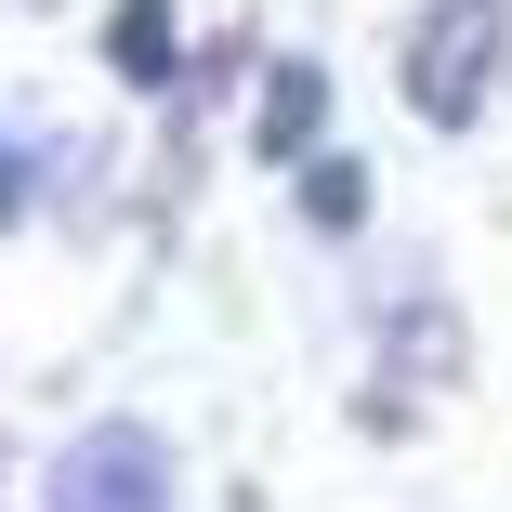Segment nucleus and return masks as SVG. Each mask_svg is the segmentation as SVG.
<instances>
[{
  "mask_svg": "<svg viewBox=\"0 0 512 512\" xmlns=\"http://www.w3.org/2000/svg\"><path fill=\"white\" fill-rule=\"evenodd\" d=\"M53 512H171V460L145 421H106L53 460Z\"/></svg>",
  "mask_w": 512,
  "mask_h": 512,
  "instance_id": "nucleus-2",
  "label": "nucleus"
},
{
  "mask_svg": "<svg viewBox=\"0 0 512 512\" xmlns=\"http://www.w3.org/2000/svg\"><path fill=\"white\" fill-rule=\"evenodd\" d=\"M106 53H119V79H171L184 66V40H171V0H119V27H106Z\"/></svg>",
  "mask_w": 512,
  "mask_h": 512,
  "instance_id": "nucleus-4",
  "label": "nucleus"
},
{
  "mask_svg": "<svg viewBox=\"0 0 512 512\" xmlns=\"http://www.w3.org/2000/svg\"><path fill=\"white\" fill-rule=\"evenodd\" d=\"M499 0H434L421 14V40H407V106H421L434 132H460L473 106H486V66H499Z\"/></svg>",
  "mask_w": 512,
  "mask_h": 512,
  "instance_id": "nucleus-1",
  "label": "nucleus"
},
{
  "mask_svg": "<svg viewBox=\"0 0 512 512\" xmlns=\"http://www.w3.org/2000/svg\"><path fill=\"white\" fill-rule=\"evenodd\" d=\"M302 211H316V224H329V237H342V224H355V211H368V184H355V171H342V158H316V184H302Z\"/></svg>",
  "mask_w": 512,
  "mask_h": 512,
  "instance_id": "nucleus-5",
  "label": "nucleus"
},
{
  "mask_svg": "<svg viewBox=\"0 0 512 512\" xmlns=\"http://www.w3.org/2000/svg\"><path fill=\"white\" fill-rule=\"evenodd\" d=\"M27 211V158H14V132H0V224Z\"/></svg>",
  "mask_w": 512,
  "mask_h": 512,
  "instance_id": "nucleus-6",
  "label": "nucleus"
},
{
  "mask_svg": "<svg viewBox=\"0 0 512 512\" xmlns=\"http://www.w3.org/2000/svg\"><path fill=\"white\" fill-rule=\"evenodd\" d=\"M316 132H329V79L316 66H276L263 79V158H316Z\"/></svg>",
  "mask_w": 512,
  "mask_h": 512,
  "instance_id": "nucleus-3",
  "label": "nucleus"
}]
</instances>
